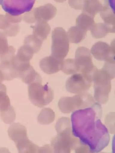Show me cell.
Instances as JSON below:
<instances>
[{
	"label": "cell",
	"mask_w": 115,
	"mask_h": 153,
	"mask_svg": "<svg viewBox=\"0 0 115 153\" xmlns=\"http://www.w3.org/2000/svg\"><path fill=\"white\" fill-rule=\"evenodd\" d=\"M78 110L73 112L72 115L73 134L76 136L81 133L77 136L79 137L83 133V135L86 134V137L88 138L87 144L88 146L90 140H96L101 151L102 150L101 149H103L107 146L110 140L109 135L103 134H109L108 133L101 132H108V130L100 129L105 128V126L103 125L98 127V125L101 123L99 118L96 121V117L101 114L102 110L96 113L93 111V108L89 107Z\"/></svg>",
	"instance_id": "6da1fadb"
},
{
	"label": "cell",
	"mask_w": 115,
	"mask_h": 153,
	"mask_svg": "<svg viewBox=\"0 0 115 153\" xmlns=\"http://www.w3.org/2000/svg\"><path fill=\"white\" fill-rule=\"evenodd\" d=\"M58 134L51 142V147L55 153H70L75 151L81 142L74 137L71 129V121L68 117L59 119L56 125Z\"/></svg>",
	"instance_id": "7a4b0ae2"
},
{
	"label": "cell",
	"mask_w": 115,
	"mask_h": 153,
	"mask_svg": "<svg viewBox=\"0 0 115 153\" xmlns=\"http://www.w3.org/2000/svg\"><path fill=\"white\" fill-rule=\"evenodd\" d=\"M95 103L92 95L84 92L72 97L61 98L58 102V107L62 113L69 114L76 110L91 107Z\"/></svg>",
	"instance_id": "3957f363"
},
{
	"label": "cell",
	"mask_w": 115,
	"mask_h": 153,
	"mask_svg": "<svg viewBox=\"0 0 115 153\" xmlns=\"http://www.w3.org/2000/svg\"><path fill=\"white\" fill-rule=\"evenodd\" d=\"M112 76L103 69L98 70L94 76V96L95 100L99 103L104 104L109 99V94L111 89V81Z\"/></svg>",
	"instance_id": "277c9868"
},
{
	"label": "cell",
	"mask_w": 115,
	"mask_h": 153,
	"mask_svg": "<svg viewBox=\"0 0 115 153\" xmlns=\"http://www.w3.org/2000/svg\"><path fill=\"white\" fill-rule=\"evenodd\" d=\"M28 93L31 103L39 108L48 105L54 99V91L48 86V84L43 86L40 83L29 85Z\"/></svg>",
	"instance_id": "5b68a950"
},
{
	"label": "cell",
	"mask_w": 115,
	"mask_h": 153,
	"mask_svg": "<svg viewBox=\"0 0 115 153\" xmlns=\"http://www.w3.org/2000/svg\"><path fill=\"white\" fill-rule=\"evenodd\" d=\"M74 60L78 73L85 75L93 81L98 69L93 65L90 50L84 47L78 48L76 51Z\"/></svg>",
	"instance_id": "8992f818"
},
{
	"label": "cell",
	"mask_w": 115,
	"mask_h": 153,
	"mask_svg": "<svg viewBox=\"0 0 115 153\" xmlns=\"http://www.w3.org/2000/svg\"><path fill=\"white\" fill-rule=\"evenodd\" d=\"M52 38L51 55L64 59L69 49V40L66 31L62 27L56 28L52 32Z\"/></svg>",
	"instance_id": "52a82bcc"
},
{
	"label": "cell",
	"mask_w": 115,
	"mask_h": 153,
	"mask_svg": "<svg viewBox=\"0 0 115 153\" xmlns=\"http://www.w3.org/2000/svg\"><path fill=\"white\" fill-rule=\"evenodd\" d=\"M56 8L51 4L34 8L25 13L22 17L25 22L28 24L48 21L52 19L57 14Z\"/></svg>",
	"instance_id": "ba28073f"
},
{
	"label": "cell",
	"mask_w": 115,
	"mask_h": 153,
	"mask_svg": "<svg viewBox=\"0 0 115 153\" xmlns=\"http://www.w3.org/2000/svg\"><path fill=\"white\" fill-rule=\"evenodd\" d=\"M35 0H3L2 6L9 14L17 16L30 11Z\"/></svg>",
	"instance_id": "9c48e42d"
},
{
	"label": "cell",
	"mask_w": 115,
	"mask_h": 153,
	"mask_svg": "<svg viewBox=\"0 0 115 153\" xmlns=\"http://www.w3.org/2000/svg\"><path fill=\"white\" fill-rule=\"evenodd\" d=\"M92 80L85 75L75 73L69 78L66 83V88L69 93L78 94L88 91L92 86Z\"/></svg>",
	"instance_id": "30bf717a"
},
{
	"label": "cell",
	"mask_w": 115,
	"mask_h": 153,
	"mask_svg": "<svg viewBox=\"0 0 115 153\" xmlns=\"http://www.w3.org/2000/svg\"><path fill=\"white\" fill-rule=\"evenodd\" d=\"M91 53L94 57L99 61L115 62V48L106 42H99L92 47Z\"/></svg>",
	"instance_id": "8fae6325"
},
{
	"label": "cell",
	"mask_w": 115,
	"mask_h": 153,
	"mask_svg": "<svg viewBox=\"0 0 115 153\" xmlns=\"http://www.w3.org/2000/svg\"><path fill=\"white\" fill-rule=\"evenodd\" d=\"M51 55L43 59L40 62V67L45 73L50 74L61 70L63 60Z\"/></svg>",
	"instance_id": "7c38bea8"
},
{
	"label": "cell",
	"mask_w": 115,
	"mask_h": 153,
	"mask_svg": "<svg viewBox=\"0 0 115 153\" xmlns=\"http://www.w3.org/2000/svg\"><path fill=\"white\" fill-rule=\"evenodd\" d=\"M8 134L10 138L15 142L16 145L28 138L26 127L19 123L12 125L8 129Z\"/></svg>",
	"instance_id": "4fadbf2b"
},
{
	"label": "cell",
	"mask_w": 115,
	"mask_h": 153,
	"mask_svg": "<svg viewBox=\"0 0 115 153\" xmlns=\"http://www.w3.org/2000/svg\"><path fill=\"white\" fill-rule=\"evenodd\" d=\"M13 57L0 60V71L3 74L4 81H10L19 77V73L12 62Z\"/></svg>",
	"instance_id": "5bb4252c"
},
{
	"label": "cell",
	"mask_w": 115,
	"mask_h": 153,
	"mask_svg": "<svg viewBox=\"0 0 115 153\" xmlns=\"http://www.w3.org/2000/svg\"><path fill=\"white\" fill-rule=\"evenodd\" d=\"M19 77L23 82L28 85L35 83H42L41 76L31 65L26 69L20 73Z\"/></svg>",
	"instance_id": "9a60e30c"
},
{
	"label": "cell",
	"mask_w": 115,
	"mask_h": 153,
	"mask_svg": "<svg viewBox=\"0 0 115 153\" xmlns=\"http://www.w3.org/2000/svg\"><path fill=\"white\" fill-rule=\"evenodd\" d=\"M115 27H113L105 23H95L91 29V33L96 39L105 37L109 33H114Z\"/></svg>",
	"instance_id": "2e32d148"
},
{
	"label": "cell",
	"mask_w": 115,
	"mask_h": 153,
	"mask_svg": "<svg viewBox=\"0 0 115 153\" xmlns=\"http://www.w3.org/2000/svg\"><path fill=\"white\" fill-rule=\"evenodd\" d=\"M33 29V35L41 41L46 39L51 30V27L47 22H40L36 23Z\"/></svg>",
	"instance_id": "e0dca14e"
},
{
	"label": "cell",
	"mask_w": 115,
	"mask_h": 153,
	"mask_svg": "<svg viewBox=\"0 0 115 153\" xmlns=\"http://www.w3.org/2000/svg\"><path fill=\"white\" fill-rule=\"evenodd\" d=\"M67 34L71 43L77 44L85 39L87 35V31L76 25L71 27Z\"/></svg>",
	"instance_id": "ac0fdd59"
},
{
	"label": "cell",
	"mask_w": 115,
	"mask_h": 153,
	"mask_svg": "<svg viewBox=\"0 0 115 153\" xmlns=\"http://www.w3.org/2000/svg\"><path fill=\"white\" fill-rule=\"evenodd\" d=\"M103 7L99 0H87L82 12L94 18Z\"/></svg>",
	"instance_id": "d6986e66"
},
{
	"label": "cell",
	"mask_w": 115,
	"mask_h": 153,
	"mask_svg": "<svg viewBox=\"0 0 115 153\" xmlns=\"http://www.w3.org/2000/svg\"><path fill=\"white\" fill-rule=\"evenodd\" d=\"M95 24L94 18L82 12L76 20L77 26L84 30H90Z\"/></svg>",
	"instance_id": "ffe728a7"
},
{
	"label": "cell",
	"mask_w": 115,
	"mask_h": 153,
	"mask_svg": "<svg viewBox=\"0 0 115 153\" xmlns=\"http://www.w3.org/2000/svg\"><path fill=\"white\" fill-rule=\"evenodd\" d=\"M55 114L52 109L45 108L43 109L38 115L37 121L43 125H48L53 122L55 119Z\"/></svg>",
	"instance_id": "44dd1931"
},
{
	"label": "cell",
	"mask_w": 115,
	"mask_h": 153,
	"mask_svg": "<svg viewBox=\"0 0 115 153\" xmlns=\"http://www.w3.org/2000/svg\"><path fill=\"white\" fill-rule=\"evenodd\" d=\"M34 53L32 49L24 45L19 49L17 55L16 56V58L17 60L21 62H30Z\"/></svg>",
	"instance_id": "7402d4cb"
},
{
	"label": "cell",
	"mask_w": 115,
	"mask_h": 153,
	"mask_svg": "<svg viewBox=\"0 0 115 153\" xmlns=\"http://www.w3.org/2000/svg\"><path fill=\"white\" fill-rule=\"evenodd\" d=\"M100 16L106 24L115 27V16L114 12L108 5L103 7L101 11Z\"/></svg>",
	"instance_id": "603a6c76"
},
{
	"label": "cell",
	"mask_w": 115,
	"mask_h": 153,
	"mask_svg": "<svg viewBox=\"0 0 115 153\" xmlns=\"http://www.w3.org/2000/svg\"><path fill=\"white\" fill-rule=\"evenodd\" d=\"M43 43V41L33 34L25 37L24 44L32 49L35 53L39 51Z\"/></svg>",
	"instance_id": "cb8c5ba5"
},
{
	"label": "cell",
	"mask_w": 115,
	"mask_h": 153,
	"mask_svg": "<svg viewBox=\"0 0 115 153\" xmlns=\"http://www.w3.org/2000/svg\"><path fill=\"white\" fill-rule=\"evenodd\" d=\"M11 106L9 97L7 94V88L3 84H0V112L5 111Z\"/></svg>",
	"instance_id": "d4e9b609"
},
{
	"label": "cell",
	"mask_w": 115,
	"mask_h": 153,
	"mask_svg": "<svg viewBox=\"0 0 115 153\" xmlns=\"http://www.w3.org/2000/svg\"><path fill=\"white\" fill-rule=\"evenodd\" d=\"M0 112L1 119L6 124H11L16 119V114L14 109L11 106L8 109Z\"/></svg>",
	"instance_id": "484cf974"
},
{
	"label": "cell",
	"mask_w": 115,
	"mask_h": 153,
	"mask_svg": "<svg viewBox=\"0 0 115 153\" xmlns=\"http://www.w3.org/2000/svg\"><path fill=\"white\" fill-rule=\"evenodd\" d=\"M61 70L68 75L78 73L74 59H68L64 60Z\"/></svg>",
	"instance_id": "4316f807"
},
{
	"label": "cell",
	"mask_w": 115,
	"mask_h": 153,
	"mask_svg": "<svg viewBox=\"0 0 115 153\" xmlns=\"http://www.w3.org/2000/svg\"><path fill=\"white\" fill-rule=\"evenodd\" d=\"M9 47L6 35L4 32L0 31V56L7 53Z\"/></svg>",
	"instance_id": "83f0119b"
},
{
	"label": "cell",
	"mask_w": 115,
	"mask_h": 153,
	"mask_svg": "<svg viewBox=\"0 0 115 153\" xmlns=\"http://www.w3.org/2000/svg\"><path fill=\"white\" fill-rule=\"evenodd\" d=\"M19 30V23H12L8 28L4 30V33L7 36L13 37L18 34Z\"/></svg>",
	"instance_id": "f1b7e54d"
},
{
	"label": "cell",
	"mask_w": 115,
	"mask_h": 153,
	"mask_svg": "<svg viewBox=\"0 0 115 153\" xmlns=\"http://www.w3.org/2000/svg\"><path fill=\"white\" fill-rule=\"evenodd\" d=\"M87 0H69V4L72 8L76 10H83Z\"/></svg>",
	"instance_id": "f546056e"
},
{
	"label": "cell",
	"mask_w": 115,
	"mask_h": 153,
	"mask_svg": "<svg viewBox=\"0 0 115 153\" xmlns=\"http://www.w3.org/2000/svg\"><path fill=\"white\" fill-rule=\"evenodd\" d=\"M11 23H12L9 22L6 15H0V29L6 30Z\"/></svg>",
	"instance_id": "4dcf8cb0"
},
{
	"label": "cell",
	"mask_w": 115,
	"mask_h": 153,
	"mask_svg": "<svg viewBox=\"0 0 115 153\" xmlns=\"http://www.w3.org/2000/svg\"><path fill=\"white\" fill-rule=\"evenodd\" d=\"M3 81H4L3 76L1 71H0V84H1Z\"/></svg>",
	"instance_id": "1f68e13d"
},
{
	"label": "cell",
	"mask_w": 115,
	"mask_h": 153,
	"mask_svg": "<svg viewBox=\"0 0 115 153\" xmlns=\"http://www.w3.org/2000/svg\"><path fill=\"white\" fill-rule=\"evenodd\" d=\"M56 2L58 3H63L66 1V0H54Z\"/></svg>",
	"instance_id": "d6a6232c"
},
{
	"label": "cell",
	"mask_w": 115,
	"mask_h": 153,
	"mask_svg": "<svg viewBox=\"0 0 115 153\" xmlns=\"http://www.w3.org/2000/svg\"><path fill=\"white\" fill-rule=\"evenodd\" d=\"M3 0H0V5H2L3 2Z\"/></svg>",
	"instance_id": "836d02e7"
}]
</instances>
